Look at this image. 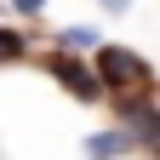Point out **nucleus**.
<instances>
[{"label":"nucleus","mask_w":160,"mask_h":160,"mask_svg":"<svg viewBox=\"0 0 160 160\" xmlns=\"http://www.w3.org/2000/svg\"><path fill=\"white\" fill-rule=\"evenodd\" d=\"M92 74H97V86H103V97L154 92V63L143 52H132V46H103V40H97L92 46Z\"/></svg>","instance_id":"nucleus-1"},{"label":"nucleus","mask_w":160,"mask_h":160,"mask_svg":"<svg viewBox=\"0 0 160 160\" xmlns=\"http://www.w3.org/2000/svg\"><path fill=\"white\" fill-rule=\"evenodd\" d=\"M114 103V126L132 137L137 154H154L160 149V109H154V92H137V97H109Z\"/></svg>","instance_id":"nucleus-2"},{"label":"nucleus","mask_w":160,"mask_h":160,"mask_svg":"<svg viewBox=\"0 0 160 160\" xmlns=\"http://www.w3.org/2000/svg\"><path fill=\"white\" fill-rule=\"evenodd\" d=\"M46 69H52V80H57L63 92L80 97V103H103V86H97V74L80 63V52H63V46L46 52Z\"/></svg>","instance_id":"nucleus-3"},{"label":"nucleus","mask_w":160,"mask_h":160,"mask_svg":"<svg viewBox=\"0 0 160 160\" xmlns=\"http://www.w3.org/2000/svg\"><path fill=\"white\" fill-rule=\"evenodd\" d=\"M86 160H126V154H137L132 149V137L120 132V126H103V132H86Z\"/></svg>","instance_id":"nucleus-4"},{"label":"nucleus","mask_w":160,"mask_h":160,"mask_svg":"<svg viewBox=\"0 0 160 160\" xmlns=\"http://www.w3.org/2000/svg\"><path fill=\"white\" fill-rule=\"evenodd\" d=\"M57 46H63V52H92V46H97V29H86V23H63V29H57Z\"/></svg>","instance_id":"nucleus-5"},{"label":"nucleus","mask_w":160,"mask_h":160,"mask_svg":"<svg viewBox=\"0 0 160 160\" xmlns=\"http://www.w3.org/2000/svg\"><path fill=\"white\" fill-rule=\"evenodd\" d=\"M29 57V34L23 29H0V63H23Z\"/></svg>","instance_id":"nucleus-6"},{"label":"nucleus","mask_w":160,"mask_h":160,"mask_svg":"<svg viewBox=\"0 0 160 160\" xmlns=\"http://www.w3.org/2000/svg\"><path fill=\"white\" fill-rule=\"evenodd\" d=\"M40 6L46 0H12V12H23V17H40Z\"/></svg>","instance_id":"nucleus-7"},{"label":"nucleus","mask_w":160,"mask_h":160,"mask_svg":"<svg viewBox=\"0 0 160 160\" xmlns=\"http://www.w3.org/2000/svg\"><path fill=\"white\" fill-rule=\"evenodd\" d=\"M97 6H109V12H126V6H132V0H97Z\"/></svg>","instance_id":"nucleus-8"}]
</instances>
